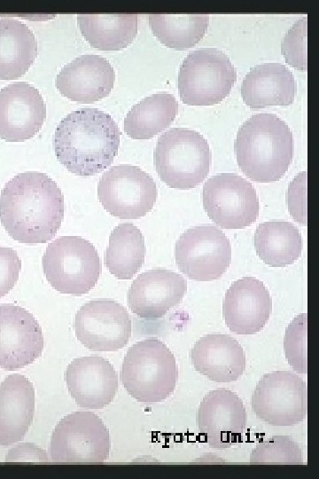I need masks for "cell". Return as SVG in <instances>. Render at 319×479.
<instances>
[{
    "mask_svg": "<svg viewBox=\"0 0 319 479\" xmlns=\"http://www.w3.org/2000/svg\"><path fill=\"white\" fill-rule=\"evenodd\" d=\"M286 202L293 219L307 225V171L300 172L290 183Z\"/></svg>",
    "mask_w": 319,
    "mask_h": 479,
    "instance_id": "d6a6232c",
    "label": "cell"
},
{
    "mask_svg": "<svg viewBox=\"0 0 319 479\" xmlns=\"http://www.w3.org/2000/svg\"><path fill=\"white\" fill-rule=\"evenodd\" d=\"M110 435L94 412H74L55 427L50 456L55 463L101 464L109 458Z\"/></svg>",
    "mask_w": 319,
    "mask_h": 479,
    "instance_id": "ba28073f",
    "label": "cell"
},
{
    "mask_svg": "<svg viewBox=\"0 0 319 479\" xmlns=\"http://www.w3.org/2000/svg\"><path fill=\"white\" fill-rule=\"evenodd\" d=\"M21 270V261L12 247H0V298L16 285Z\"/></svg>",
    "mask_w": 319,
    "mask_h": 479,
    "instance_id": "836d02e7",
    "label": "cell"
},
{
    "mask_svg": "<svg viewBox=\"0 0 319 479\" xmlns=\"http://www.w3.org/2000/svg\"><path fill=\"white\" fill-rule=\"evenodd\" d=\"M212 161L209 145L198 132L171 128L158 138L153 152L155 170L167 186L195 188L208 175Z\"/></svg>",
    "mask_w": 319,
    "mask_h": 479,
    "instance_id": "5b68a950",
    "label": "cell"
},
{
    "mask_svg": "<svg viewBox=\"0 0 319 479\" xmlns=\"http://www.w3.org/2000/svg\"><path fill=\"white\" fill-rule=\"evenodd\" d=\"M202 201L207 216L222 229H244L259 216L253 185L236 173H219L203 186Z\"/></svg>",
    "mask_w": 319,
    "mask_h": 479,
    "instance_id": "8fae6325",
    "label": "cell"
},
{
    "mask_svg": "<svg viewBox=\"0 0 319 479\" xmlns=\"http://www.w3.org/2000/svg\"><path fill=\"white\" fill-rule=\"evenodd\" d=\"M256 417L271 426H294L307 412L306 382L289 371H274L257 382L252 399Z\"/></svg>",
    "mask_w": 319,
    "mask_h": 479,
    "instance_id": "7c38bea8",
    "label": "cell"
},
{
    "mask_svg": "<svg viewBox=\"0 0 319 479\" xmlns=\"http://www.w3.org/2000/svg\"><path fill=\"white\" fill-rule=\"evenodd\" d=\"M63 193L47 174L19 173L0 194V221L6 232L20 243H46L53 239L64 218Z\"/></svg>",
    "mask_w": 319,
    "mask_h": 479,
    "instance_id": "6da1fadb",
    "label": "cell"
},
{
    "mask_svg": "<svg viewBox=\"0 0 319 479\" xmlns=\"http://www.w3.org/2000/svg\"><path fill=\"white\" fill-rule=\"evenodd\" d=\"M297 92L295 78L284 65L268 62L253 67L241 85V96L253 109L289 106Z\"/></svg>",
    "mask_w": 319,
    "mask_h": 479,
    "instance_id": "603a6c76",
    "label": "cell"
},
{
    "mask_svg": "<svg viewBox=\"0 0 319 479\" xmlns=\"http://www.w3.org/2000/svg\"><path fill=\"white\" fill-rule=\"evenodd\" d=\"M187 292V281L170 270L156 268L136 277L128 291L129 310L145 320L163 318L181 302Z\"/></svg>",
    "mask_w": 319,
    "mask_h": 479,
    "instance_id": "e0dca14e",
    "label": "cell"
},
{
    "mask_svg": "<svg viewBox=\"0 0 319 479\" xmlns=\"http://www.w3.org/2000/svg\"><path fill=\"white\" fill-rule=\"evenodd\" d=\"M177 380L175 356L159 339L137 342L123 358L121 381L137 402L154 404L166 400L173 394Z\"/></svg>",
    "mask_w": 319,
    "mask_h": 479,
    "instance_id": "277c9868",
    "label": "cell"
},
{
    "mask_svg": "<svg viewBox=\"0 0 319 479\" xmlns=\"http://www.w3.org/2000/svg\"><path fill=\"white\" fill-rule=\"evenodd\" d=\"M250 464L303 465L300 445L288 436H273L252 450Z\"/></svg>",
    "mask_w": 319,
    "mask_h": 479,
    "instance_id": "f546056e",
    "label": "cell"
},
{
    "mask_svg": "<svg viewBox=\"0 0 319 479\" xmlns=\"http://www.w3.org/2000/svg\"><path fill=\"white\" fill-rule=\"evenodd\" d=\"M272 312V299L266 286L254 277L234 281L225 293L222 315L236 334H255L263 329Z\"/></svg>",
    "mask_w": 319,
    "mask_h": 479,
    "instance_id": "ac0fdd59",
    "label": "cell"
},
{
    "mask_svg": "<svg viewBox=\"0 0 319 479\" xmlns=\"http://www.w3.org/2000/svg\"><path fill=\"white\" fill-rule=\"evenodd\" d=\"M144 237L132 223L118 224L109 236L105 264L119 279H131L142 268L145 258Z\"/></svg>",
    "mask_w": 319,
    "mask_h": 479,
    "instance_id": "83f0119b",
    "label": "cell"
},
{
    "mask_svg": "<svg viewBox=\"0 0 319 479\" xmlns=\"http://www.w3.org/2000/svg\"><path fill=\"white\" fill-rule=\"evenodd\" d=\"M307 314L296 316L285 330L284 348L285 358L292 369L299 373H307Z\"/></svg>",
    "mask_w": 319,
    "mask_h": 479,
    "instance_id": "4dcf8cb0",
    "label": "cell"
},
{
    "mask_svg": "<svg viewBox=\"0 0 319 479\" xmlns=\"http://www.w3.org/2000/svg\"><path fill=\"white\" fill-rule=\"evenodd\" d=\"M307 17L294 22L281 43V52L285 62L299 70L307 71Z\"/></svg>",
    "mask_w": 319,
    "mask_h": 479,
    "instance_id": "1f68e13d",
    "label": "cell"
},
{
    "mask_svg": "<svg viewBox=\"0 0 319 479\" xmlns=\"http://www.w3.org/2000/svg\"><path fill=\"white\" fill-rule=\"evenodd\" d=\"M254 247L257 255L267 265L283 268L298 261L303 242L300 231L293 224L269 221L257 226Z\"/></svg>",
    "mask_w": 319,
    "mask_h": 479,
    "instance_id": "d4e9b609",
    "label": "cell"
},
{
    "mask_svg": "<svg viewBox=\"0 0 319 479\" xmlns=\"http://www.w3.org/2000/svg\"><path fill=\"white\" fill-rule=\"evenodd\" d=\"M79 342L92 351H115L125 347L131 336L128 310L112 299L87 302L74 320Z\"/></svg>",
    "mask_w": 319,
    "mask_h": 479,
    "instance_id": "4fadbf2b",
    "label": "cell"
},
{
    "mask_svg": "<svg viewBox=\"0 0 319 479\" xmlns=\"http://www.w3.org/2000/svg\"><path fill=\"white\" fill-rule=\"evenodd\" d=\"M237 162L251 180H280L293 156V138L286 122L274 114H256L238 129L234 144Z\"/></svg>",
    "mask_w": 319,
    "mask_h": 479,
    "instance_id": "3957f363",
    "label": "cell"
},
{
    "mask_svg": "<svg viewBox=\"0 0 319 479\" xmlns=\"http://www.w3.org/2000/svg\"><path fill=\"white\" fill-rule=\"evenodd\" d=\"M237 82L230 58L216 48L191 51L178 73V90L183 103L213 106L227 98Z\"/></svg>",
    "mask_w": 319,
    "mask_h": 479,
    "instance_id": "52a82bcc",
    "label": "cell"
},
{
    "mask_svg": "<svg viewBox=\"0 0 319 479\" xmlns=\"http://www.w3.org/2000/svg\"><path fill=\"white\" fill-rule=\"evenodd\" d=\"M197 372L216 382L237 381L245 370V354L241 344L228 334H206L190 350Z\"/></svg>",
    "mask_w": 319,
    "mask_h": 479,
    "instance_id": "44dd1931",
    "label": "cell"
},
{
    "mask_svg": "<svg viewBox=\"0 0 319 479\" xmlns=\"http://www.w3.org/2000/svg\"><path fill=\"white\" fill-rule=\"evenodd\" d=\"M33 31L12 18L0 19V79L14 80L24 75L37 56Z\"/></svg>",
    "mask_w": 319,
    "mask_h": 479,
    "instance_id": "cb8c5ba5",
    "label": "cell"
},
{
    "mask_svg": "<svg viewBox=\"0 0 319 479\" xmlns=\"http://www.w3.org/2000/svg\"><path fill=\"white\" fill-rule=\"evenodd\" d=\"M35 389L24 375L12 374L0 384V446L21 441L34 419Z\"/></svg>",
    "mask_w": 319,
    "mask_h": 479,
    "instance_id": "7402d4cb",
    "label": "cell"
},
{
    "mask_svg": "<svg viewBox=\"0 0 319 479\" xmlns=\"http://www.w3.org/2000/svg\"><path fill=\"white\" fill-rule=\"evenodd\" d=\"M77 22L85 40L100 51L127 48L137 34L136 14H80Z\"/></svg>",
    "mask_w": 319,
    "mask_h": 479,
    "instance_id": "484cf974",
    "label": "cell"
},
{
    "mask_svg": "<svg viewBox=\"0 0 319 479\" xmlns=\"http://www.w3.org/2000/svg\"><path fill=\"white\" fill-rule=\"evenodd\" d=\"M65 379L70 396L86 409H102L113 400L118 374L112 364L99 356L74 359L66 367Z\"/></svg>",
    "mask_w": 319,
    "mask_h": 479,
    "instance_id": "d6986e66",
    "label": "cell"
},
{
    "mask_svg": "<svg viewBox=\"0 0 319 479\" xmlns=\"http://www.w3.org/2000/svg\"><path fill=\"white\" fill-rule=\"evenodd\" d=\"M46 119V105L40 91L26 82L0 90V138L22 142L34 137Z\"/></svg>",
    "mask_w": 319,
    "mask_h": 479,
    "instance_id": "2e32d148",
    "label": "cell"
},
{
    "mask_svg": "<svg viewBox=\"0 0 319 479\" xmlns=\"http://www.w3.org/2000/svg\"><path fill=\"white\" fill-rule=\"evenodd\" d=\"M43 271L47 281L58 292L82 295L97 283L102 264L90 241L80 236H61L46 247Z\"/></svg>",
    "mask_w": 319,
    "mask_h": 479,
    "instance_id": "8992f818",
    "label": "cell"
},
{
    "mask_svg": "<svg viewBox=\"0 0 319 479\" xmlns=\"http://www.w3.org/2000/svg\"><path fill=\"white\" fill-rule=\"evenodd\" d=\"M103 208L121 219H137L150 212L158 197L153 178L140 167L116 165L105 172L97 185Z\"/></svg>",
    "mask_w": 319,
    "mask_h": 479,
    "instance_id": "30bf717a",
    "label": "cell"
},
{
    "mask_svg": "<svg viewBox=\"0 0 319 479\" xmlns=\"http://www.w3.org/2000/svg\"><path fill=\"white\" fill-rule=\"evenodd\" d=\"M121 130L97 108H81L60 121L53 137L58 161L69 172L90 177L104 171L118 154Z\"/></svg>",
    "mask_w": 319,
    "mask_h": 479,
    "instance_id": "7a4b0ae2",
    "label": "cell"
},
{
    "mask_svg": "<svg viewBox=\"0 0 319 479\" xmlns=\"http://www.w3.org/2000/svg\"><path fill=\"white\" fill-rule=\"evenodd\" d=\"M147 18L152 32L159 41L177 51L197 44L209 25L207 14H151Z\"/></svg>",
    "mask_w": 319,
    "mask_h": 479,
    "instance_id": "f1b7e54d",
    "label": "cell"
},
{
    "mask_svg": "<svg viewBox=\"0 0 319 479\" xmlns=\"http://www.w3.org/2000/svg\"><path fill=\"white\" fill-rule=\"evenodd\" d=\"M177 113L178 103L172 94H152L128 112L124 131L132 139H151L170 126Z\"/></svg>",
    "mask_w": 319,
    "mask_h": 479,
    "instance_id": "4316f807",
    "label": "cell"
},
{
    "mask_svg": "<svg viewBox=\"0 0 319 479\" xmlns=\"http://www.w3.org/2000/svg\"><path fill=\"white\" fill-rule=\"evenodd\" d=\"M247 420L241 398L227 389L209 391L200 402L196 423L209 447L226 449L242 442Z\"/></svg>",
    "mask_w": 319,
    "mask_h": 479,
    "instance_id": "5bb4252c",
    "label": "cell"
},
{
    "mask_svg": "<svg viewBox=\"0 0 319 479\" xmlns=\"http://www.w3.org/2000/svg\"><path fill=\"white\" fill-rule=\"evenodd\" d=\"M6 462L49 463L45 450L33 443H21L10 449L5 456Z\"/></svg>",
    "mask_w": 319,
    "mask_h": 479,
    "instance_id": "e575fe53",
    "label": "cell"
},
{
    "mask_svg": "<svg viewBox=\"0 0 319 479\" xmlns=\"http://www.w3.org/2000/svg\"><path fill=\"white\" fill-rule=\"evenodd\" d=\"M42 327L25 308L0 305V367L7 371L23 368L43 353Z\"/></svg>",
    "mask_w": 319,
    "mask_h": 479,
    "instance_id": "9a60e30c",
    "label": "cell"
},
{
    "mask_svg": "<svg viewBox=\"0 0 319 479\" xmlns=\"http://www.w3.org/2000/svg\"><path fill=\"white\" fill-rule=\"evenodd\" d=\"M175 263L190 279H220L231 262V245L225 233L211 224L196 225L183 232L175 243Z\"/></svg>",
    "mask_w": 319,
    "mask_h": 479,
    "instance_id": "9c48e42d",
    "label": "cell"
},
{
    "mask_svg": "<svg viewBox=\"0 0 319 479\" xmlns=\"http://www.w3.org/2000/svg\"><path fill=\"white\" fill-rule=\"evenodd\" d=\"M115 82L111 63L96 54H84L65 65L55 79L59 93L72 101L91 104L106 98Z\"/></svg>",
    "mask_w": 319,
    "mask_h": 479,
    "instance_id": "ffe728a7",
    "label": "cell"
}]
</instances>
